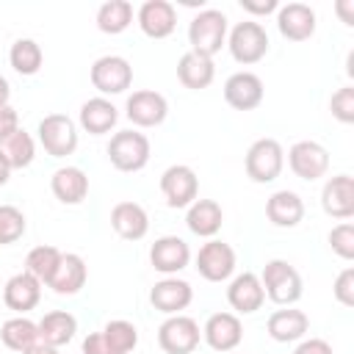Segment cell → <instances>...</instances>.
Returning a JSON list of instances; mask_svg holds the SVG:
<instances>
[{
    "label": "cell",
    "instance_id": "cell-7",
    "mask_svg": "<svg viewBox=\"0 0 354 354\" xmlns=\"http://www.w3.org/2000/svg\"><path fill=\"white\" fill-rule=\"evenodd\" d=\"M36 133L50 158H66L77 149V124L66 113H47L39 122Z\"/></svg>",
    "mask_w": 354,
    "mask_h": 354
},
{
    "label": "cell",
    "instance_id": "cell-5",
    "mask_svg": "<svg viewBox=\"0 0 354 354\" xmlns=\"http://www.w3.org/2000/svg\"><path fill=\"white\" fill-rule=\"evenodd\" d=\"M246 177L252 183H274L282 174L285 166V149L277 138H257L249 149H246Z\"/></svg>",
    "mask_w": 354,
    "mask_h": 354
},
{
    "label": "cell",
    "instance_id": "cell-47",
    "mask_svg": "<svg viewBox=\"0 0 354 354\" xmlns=\"http://www.w3.org/2000/svg\"><path fill=\"white\" fill-rule=\"evenodd\" d=\"M22 354H61L58 348H53V346H44V343H36V346H30L28 351H22Z\"/></svg>",
    "mask_w": 354,
    "mask_h": 354
},
{
    "label": "cell",
    "instance_id": "cell-9",
    "mask_svg": "<svg viewBox=\"0 0 354 354\" xmlns=\"http://www.w3.org/2000/svg\"><path fill=\"white\" fill-rule=\"evenodd\" d=\"M91 86L100 91V97L124 94L133 86V66L122 55H100L91 64Z\"/></svg>",
    "mask_w": 354,
    "mask_h": 354
},
{
    "label": "cell",
    "instance_id": "cell-6",
    "mask_svg": "<svg viewBox=\"0 0 354 354\" xmlns=\"http://www.w3.org/2000/svg\"><path fill=\"white\" fill-rule=\"evenodd\" d=\"M235 266H238L235 249L230 243L218 241V238H210L207 243H202L196 257H194V268L207 282H227V279H232Z\"/></svg>",
    "mask_w": 354,
    "mask_h": 354
},
{
    "label": "cell",
    "instance_id": "cell-26",
    "mask_svg": "<svg viewBox=\"0 0 354 354\" xmlns=\"http://www.w3.org/2000/svg\"><path fill=\"white\" fill-rule=\"evenodd\" d=\"M77 122L86 133L91 136H105L116 127L119 122V108L108 100V97H91L80 105V113H77Z\"/></svg>",
    "mask_w": 354,
    "mask_h": 354
},
{
    "label": "cell",
    "instance_id": "cell-45",
    "mask_svg": "<svg viewBox=\"0 0 354 354\" xmlns=\"http://www.w3.org/2000/svg\"><path fill=\"white\" fill-rule=\"evenodd\" d=\"M335 8H337V14L343 17V22L351 28V25H354V0H340Z\"/></svg>",
    "mask_w": 354,
    "mask_h": 354
},
{
    "label": "cell",
    "instance_id": "cell-33",
    "mask_svg": "<svg viewBox=\"0 0 354 354\" xmlns=\"http://www.w3.org/2000/svg\"><path fill=\"white\" fill-rule=\"evenodd\" d=\"M136 19V11H133V3L127 0H105L100 8H97V28L108 36H119L124 33Z\"/></svg>",
    "mask_w": 354,
    "mask_h": 354
},
{
    "label": "cell",
    "instance_id": "cell-1",
    "mask_svg": "<svg viewBox=\"0 0 354 354\" xmlns=\"http://www.w3.org/2000/svg\"><path fill=\"white\" fill-rule=\"evenodd\" d=\"M227 33H230V22H227V14L218 11V8H202L188 22L191 50L199 53V55H207V58L221 53V47L227 44Z\"/></svg>",
    "mask_w": 354,
    "mask_h": 354
},
{
    "label": "cell",
    "instance_id": "cell-30",
    "mask_svg": "<svg viewBox=\"0 0 354 354\" xmlns=\"http://www.w3.org/2000/svg\"><path fill=\"white\" fill-rule=\"evenodd\" d=\"M36 326H39V343L61 348L75 337L77 318L66 310H50V313L41 315V321H36Z\"/></svg>",
    "mask_w": 354,
    "mask_h": 354
},
{
    "label": "cell",
    "instance_id": "cell-40",
    "mask_svg": "<svg viewBox=\"0 0 354 354\" xmlns=\"http://www.w3.org/2000/svg\"><path fill=\"white\" fill-rule=\"evenodd\" d=\"M332 293H335V299H337L343 307H354V268H351V266L337 274V279H335V285H332Z\"/></svg>",
    "mask_w": 354,
    "mask_h": 354
},
{
    "label": "cell",
    "instance_id": "cell-42",
    "mask_svg": "<svg viewBox=\"0 0 354 354\" xmlns=\"http://www.w3.org/2000/svg\"><path fill=\"white\" fill-rule=\"evenodd\" d=\"M19 127V113H17V108L8 102V105H0V141L6 138V136H11L14 130Z\"/></svg>",
    "mask_w": 354,
    "mask_h": 354
},
{
    "label": "cell",
    "instance_id": "cell-36",
    "mask_svg": "<svg viewBox=\"0 0 354 354\" xmlns=\"http://www.w3.org/2000/svg\"><path fill=\"white\" fill-rule=\"evenodd\" d=\"M102 340L116 351V354H130L136 346H138V329L136 324L124 321V318H113L102 326Z\"/></svg>",
    "mask_w": 354,
    "mask_h": 354
},
{
    "label": "cell",
    "instance_id": "cell-35",
    "mask_svg": "<svg viewBox=\"0 0 354 354\" xmlns=\"http://www.w3.org/2000/svg\"><path fill=\"white\" fill-rule=\"evenodd\" d=\"M61 257H64V252L55 249V246H50V243L33 246V249L28 252V257H25V268H22V271H28L30 277H36L41 285H50V279H53V274H55Z\"/></svg>",
    "mask_w": 354,
    "mask_h": 354
},
{
    "label": "cell",
    "instance_id": "cell-21",
    "mask_svg": "<svg viewBox=\"0 0 354 354\" xmlns=\"http://www.w3.org/2000/svg\"><path fill=\"white\" fill-rule=\"evenodd\" d=\"M39 301H41V282L36 277H30L28 271L8 277V282L3 285V304L8 310H14L17 315L30 313Z\"/></svg>",
    "mask_w": 354,
    "mask_h": 354
},
{
    "label": "cell",
    "instance_id": "cell-48",
    "mask_svg": "<svg viewBox=\"0 0 354 354\" xmlns=\"http://www.w3.org/2000/svg\"><path fill=\"white\" fill-rule=\"evenodd\" d=\"M8 177H11V169H8V163H6L3 155H0V188L8 183Z\"/></svg>",
    "mask_w": 354,
    "mask_h": 354
},
{
    "label": "cell",
    "instance_id": "cell-34",
    "mask_svg": "<svg viewBox=\"0 0 354 354\" xmlns=\"http://www.w3.org/2000/svg\"><path fill=\"white\" fill-rule=\"evenodd\" d=\"M8 64H11V69L17 75L30 77V75H36L41 69L44 53H41L39 41H33V39H17L11 44V50H8Z\"/></svg>",
    "mask_w": 354,
    "mask_h": 354
},
{
    "label": "cell",
    "instance_id": "cell-20",
    "mask_svg": "<svg viewBox=\"0 0 354 354\" xmlns=\"http://www.w3.org/2000/svg\"><path fill=\"white\" fill-rule=\"evenodd\" d=\"M277 30L288 41H307L315 33V11L307 3H285L277 8Z\"/></svg>",
    "mask_w": 354,
    "mask_h": 354
},
{
    "label": "cell",
    "instance_id": "cell-31",
    "mask_svg": "<svg viewBox=\"0 0 354 354\" xmlns=\"http://www.w3.org/2000/svg\"><path fill=\"white\" fill-rule=\"evenodd\" d=\"M0 340H3L6 348L22 354V351H28L30 346L39 343V326H36V321H30L28 315H14V318L3 321V326H0Z\"/></svg>",
    "mask_w": 354,
    "mask_h": 354
},
{
    "label": "cell",
    "instance_id": "cell-28",
    "mask_svg": "<svg viewBox=\"0 0 354 354\" xmlns=\"http://www.w3.org/2000/svg\"><path fill=\"white\" fill-rule=\"evenodd\" d=\"M86 279H88L86 260L80 254L69 252V254L61 257V263H58V268H55V274H53L47 288H53V293H58V296H75V293H80Z\"/></svg>",
    "mask_w": 354,
    "mask_h": 354
},
{
    "label": "cell",
    "instance_id": "cell-16",
    "mask_svg": "<svg viewBox=\"0 0 354 354\" xmlns=\"http://www.w3.org/2000/svg\"><path fill=\"white\" fill-rule=\"evenodd\" d=\"M227 301L235 310V315H252L266 304V290L263 282L254 271L235 274L227 285Z\"/></svg>",
    "mask_w": 354,
    "mask_h": 354
},
{
    "label": "cell",
    "instance_id": "cell-11",
    "mask_svg": "<svg viewBox=\"0 0 354 354\" xmlns=\"http://www.w3.org/2000/svg\"><path fill=\"white\" fill-rule=\"evenodd\" d=\"M288 166L299 180L315 183L329 171V149L318 141H296L288 149Z\"/></svg>",
    "mask_w": 354,
    "mask_h": 354
},
{
    "label": "cell",
    "instance_id": "cell-12",
    "mask_svg": "<svg viewBox=\"0 0 354 354\" xmlns=\"http://www.w3.org/2000/svg\"><path fill=\"white\" fill-rule=\"evenodd\" d=\"M124 116L136 124V127H158L166 122L169 116V102L160 91L155 88H138L127 97L124 102Z\"/></svg>",
    "mask_w": 354,
    "mask_h": 354
},
{
    "label": "cell",
    "instance_id": "cell-46",
    "mask_svg": "<svg viewBox=\"0 0 354 354\" xmlns=\"http://www.w3.org/2000/svg\"><path fill=\"white\" fill-rule=\"evenodd\" d=\"M11 97V83L6 80V75H0V105H8Z\"/></svg>",
    "mask_w": 354,
    "mask_h": 354
},
{
    "label": "cell",
    "instance_id": "cell-25",
    "mask_svg": "<svg viewBox=\"0 0 354 354\" xmlns=\"http://www.w3.org/2000/svg\"><path fill=\"white\" fill-rule=\"evenodd\" d=\"M224 224V210L216 199H194L185 207V227L199 238H216Z\"/></svg>",
    "mask_w": 354,
    "mask_h": 354
},
{
    "label": "cell",
    "instance_id": "cell-8",
    "mask_svg": "<svg viewBox=\"0 0 354 354\" xmlns=\"http://www.w3.org/2000/svg\"><path fill=\"white\" fill-rule=\"evenodd\" d=\"M202 340V329L191 315H166L158 326V346L166 354H194Z\"/></svg>",
    "mask_w": 354,
    "mask_h": 354
},
{
    "label": "cell",
    "instance_id": "cell-24",
    "mask_svg": "<svg viewBox=\"0 0 354 354\" xmlns=\"http://www.w3.org/2000/svg\"><path fill=\"white\" fill-rule=\"evenodd\" d=\"M266 329H268V337L277 343H299L310 329V318L304 310L282 307V310H274L268 315Z\"/></svg>",
    "mask_w": 354,
    "mask_h": 354
},
{
    "label": "cell",
    "instance_id": "cell-43",
    "mask_svg": "<svg viewBox=\"0 0 354 354\" xmlns=\"http://www.w3.org/2000/svg\"><path fill=\"white\" fill-rule=\"evenodd\" d=\"M241 8L252 17H268V14H277L279 3L277 0H241Z\"/></svg>",
    "mask_w": 354,
    "mask_h": 354
},
{
    "label": "cell",
    "instance_id": "cell-22",
    "mask_svg": "<svg viewBox=\"0 0 354 354\" xmlns=\"http://www.w3.org/2000/svg\"><path fill=\"white\" fill-rule=\"evenodd\" d=\"M50 191L61 205H80L88 196V174L80 166H61L50 177Z\"/></svg>",
    "mask_w": 354,
    "mask_h": 354
},
{
    "label": "cell",
    "instance_id": "cell-23",
    "mask_svg": "<svg viewBox=\"0 0 354 354\" xmlns=\"http://www.w3.org/2000/svg\"><path fill=\"white\" fill-rule=\"evenodd\" d=\"M111 227L124 241H141L149 232V213L138 202H116L111 210Z\"/></svg>",
    "mask_w": 354,
    "mask_h": 354
},
{
    "label": "cell",
    "instance_id": "cell-32",
    "mask_svg": "<svg viewBox=\"0 0 354 354\" xmlns=\"http://www.w3.org/2000/svg\"><path fill=\"white\" fill-rule=\"evenodd\" d=\"M0 155H3V160L8 163L11 171H14V169H25V166H30L33 158H36V141H33V136H30L28 130L17 127L11 136H6V138L0 141Z\"/></svg>",
    "mask_w": 354,
    "mask_h": 354
},
{
    "label": "cell",
    "instance_id": "cell-27",
    "mask_svg": "<svg viewBox=\"0 0 354 354\" xmlns=\"http://www.w3.org/2000/svg\"><path fill=\"white\" fill-rule=\"evenodd\" d=\"M266 216L274 227H282V230H290L296 227L301 218H304V202L296 191H274L268 199H266Z\"/></svg>",
    "mask_w": 354,
    "mask_h": 354
},
{
    "label": "cell",
    "instance_id": "cell-38",
    "mask_svg": "<svg viewBox=\"0 0 354 354\" xmlns=\"http://www.w3.org/2000/svg\"><path fill=\"white\" fill-rule=\"evenodd\" d=\"M329 246L340 260H354V224L340 221L329 230Z\"/></svg>",
    "mask_w": 354,
    "mask_h": 354
},
{
    "label": "cell",
    "instance_id": "cell-17",
    "mask_svg": "<svg viewBox=\"0 0 354 354\" xmlns=\"http://www.w3.org/2000/svg\"><path fill=\"white\" fill-rule=\"evenodd\" d=\"M263 94H266L263 80L254 72H249V69L232 72L224 80V100L235 111H254L263 102Z\"/></svg>",
    "mask_w": 354,
    "mask_h": 354
},
{
    "label": "cell",
    "instance_id": "cell-19",
    "mask_svg": "<svg viewBox=\"0 0 354 354\" xmlns=\"http://www.w3.org/2000/svg\"><path fill=\"white\" fill-rule=\"evenodd\" d=\"M321 207L326 216L337 221H348L354 216V177L335 174L321 188Z\"/></svg>",
    "mask_w": 354,
    "mask_h": 354
},
{
    "label": "cell",
    "instance_id": "cell-14",
    "mask_svg": "<svg viewBox=\"0 0 354 354\" xmlns=\"http://www.w3.org/2000/svg\"><path fill=\"white\" fill-rule=\"evenodd\" d=\"M202 340L218 351V354H230L241 346L243 340V324L235 313H213L205 326H202Z\"/></svg>",
    "mask_w": 354,
    "mask_h": 354
},
{
    "label": "cell",
    "instance_id": "cell-44",
    "mask_svg": "<svg viewBox=\"0 0 354 354\" xmlns=\"http://www.w3.org/2000/svg\"><path fill=\"white\" fill-rule=\"evenodd\" d=\"M80 354H116V351L102 340V335H100V332H88V335H86V340H83Z\"/></svg>",
    "mask_w": 354,
    "mask_h": 354
},
{
    "label": "cell",
    "instance_id": "cell-15",
    "mask_svg": "<svg viewBox=\"0 0 354 354\" xmlns=\"http://www.w3.org/2000/svg\"><path fill=\"white\" fill-rule=\"evenodd\" d=\"M136 25L149 39H166L177 28V8L169 0H144L136 8Z\"/></svg>",
    "mask_w": 354,
    "mask_h": 354
},
{
    "label": "cell",
    "instance_id": "cell-39",
    "mask_svg": "<svg viewBox=\"0 0 354 354\" xmlns=\"http://www.w3.org/2000/svg\"><path fill=\"white\" fill-rule=\"evenodd\" d=\"M329 111H332V116H335L337 122L351 124V122H354V86L337 88V91L332 94V100H329Z\"/></svg>",
    "mask_w": 354,
    "mask_h": 354
},
{
    "label": "cell",
    "instance_id": "cell-13",
    "mask_svg": "<svg viewBox=\"0 0 354 354\" xmlns=\"http://www.w3.org/2000/svg\"><path fill=\"white\" fill-rule=\"evenodd\" d=\"M149 263L163 277H177L191 263V246L180 235H160L149 246Z\"/></svg>",
    "mask_w": 354,
    "mask_h": 354
},
{
    "label": "cell",
    "instance_id": "cell-2",
    "mask_svg": "<svg viewBox=\"0 0 354 354\" xmlns=\"http://www.w3.org/2000/svg\"><path fill=\"white\" fill-rule=\"evenodd\" d=\"M257 277L263 282L266 299H271L279 307H293L301 299V293H304L301 274L288 260H279V257L277 260H268Z\"/></svg>",
    "mask_w": 354,
    "mask_h": 354
},
{
    "label": "cell",
    "instance_id": "cell-4",
    "mask_svg": "<svg viewBox=\"0 0 354 354\" xmlns=\"http://www.w3.org/2000/svg\"><path fill=\"white\" fill-rule=\"evenodd\" d=\"M149 155H152L149 138L133 127L113 133L108 141V160L119 171H141L149 163Z\"/></svg>",
    "mask_w": 354,
    "mask_h": 354
},
{
    "label": "cell",
    "instance_id": "cell-10",
    "mask_svg": "<svg viewBox=\"0 0 354 354\" xmlns=\"http://www.w3.org/2000/svg\"><path fill=\"white\" fill-rule=\"evenodd\" d=\"M160 194L171 210L188 207L194 199H199V177L191 166L174 163L160 174Z\"/></svg>",
    "mask_w": 354,
    "mask_h": 354
},
{
    "label": "cell",
    "instance_id": "cell-37",
    "mask_svg": "<svg viewBox=\"0 0 354 354\" xmlns=\"http://www.w3.org/2000/svg\"><path fill=\"white\" fill-rule=\"evenodd\" d=\"M28 230V218L17 205H0V246L17 243Z\"/></svg>",
    "mask_w": 354,
    "mask_h": 354
},
{
    "label": "cell",
    "instance_id": "cell-3",
    "mask_svg": "<svg viewBox=\"0 0 354 354\" xmlns=\"http://www.w3.org/2000/svg\"><path fill=\"white\" fill-rule=\"evenodd\" d=\"M224 47L230 50V55L238 64L252 66V64H257V61L266 58V53H268V33H266V28L260 22L243 19V22H235L230 28Z\"/></svg>",
    "mask_w": 354,
    "mask_h": 354
},
{
    "label": "cell",
    "instance_id": "cell-41",
    "mask_svg": "<svg viewBox=\"0 0 354 354\" xmlns=\"http://www.w3.org/2000/svg\"><path fill=\"white\" fill-rule=\"evenodd\" d=\"M293 354H335V351L324 337H301L296 343Z\"/></svg>",
    "mask_w": 354,
    "mask_h": 354
},
{
    "label": "cell",
    "instance_id": "cell-18",
    "mask_svg": "<svg viewBox=\"0 0 354 354\" xmlns=\"http://www.w3.org/2000/svg\"><path fill=\"white\" fill-rule=\"evenodd\" d=\"M149 301L163 315H180L194 301V288H191V282H185L180 277H163L152 285Z\"/></svg>",
    "mask_w": 354,
    "mask_h": 354
},
{
    "label": "cell",
    "instance_id": "cell-29",
    "mask_svg": "<svg viewBox=\"0 0 354 354\" xmlns=\"http://www.w3.org/2000/svg\"><path fill=\"white\" fill-rule=\"evenodd\" d=\"M213 77H216V64H213V58L199 55V53H194V50H188V53L180 55V61H177V80H180L185 88L202 91V88H207V86L213 83Z\"/></svg>",
    "mask_w": 354,
    "mask_h": 354
}]
</instances>
